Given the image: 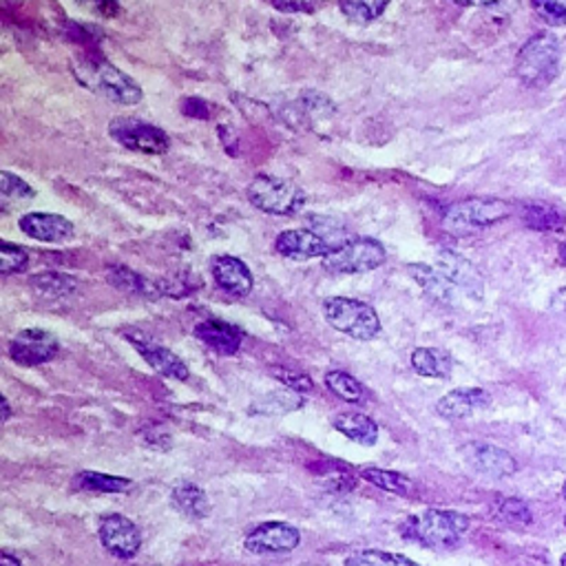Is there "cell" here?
<instances>
[{"instance_id":"cell-13","label":"cell","mask_w":566,"mask_h":566,"mask_svg":"<svg viewBox=\"0 0 566 566\" xmlns=\"http://www.w3.org/2000/svg\"><path fill=\"white\" fill-rule=\"evenodd\" d=\"M436 268L453 284L458 292L469 297L471 301H482L484 297V279L478 268L453 250H442L436 257Z\"/></svg>"},{"instance_id":"cell-44","label":"cell","mask_w":566,"mask_h":566,"mask_svg":"<svg viewBox=\"0 0 566 566\" xmlns=\"http://www.w3.org/2000/svg\"><path fill=\"white\" fill-rule=\"evenodd\" d=\"M10 416H12V405L8 398H3V423H8Z\"/></svg>"},{"instance_id":"cell-22","label":"cell","mask_w":566,"mask_h":566,"mask_svg":"<svg viewBox=\"0 0 566 566\" xmlns=\"http://www.w3.org/2000/svg\"><path fill=\"white\" fill-rule=\"evenodd\" d=\"M171 504L189 520H204L211 513L209 495L195 482H180L171 491Z\"/></svg>"},{"instance_id":"cell-10","label":"cell","mask_w":566,"mask_h":566,"mask_svg":"<svg viewBox=\"0 0 566 566\" xmlns=\"http://www.w3.org/2000/svg\"><path fill=\"white\" fill-rule=\"evenodd\" d=\"M98 537H100L103 546L120 559H131L142 548L140 528L136 526L134 520H129L122 513L103 515L100 524H98Z\"/></svg>"},{"instance_id":"cell-3","label":"cell","mask_w":566,"mask_h":566,"mask_svg":"<svg viewBox=\"0 0 566 566\" xmlns=\"http://www.w3.org/2000/svg\"><path fill=\"white\" fill-rule=\"evenodd\" d=\"M559 74V43L548 32L531 36L515 58V76L526 85L542 89Z\"/></svg>"},{"instance_id":"cell-1","label":"cell","mask_w":566,"mask_h":566,"mask_svg":"<svg viewBox=\"0 0 566 566\" xmlns=\"http://www.w3.org/2000/svg\"><path fill=\"white\" fill-rule=\"evenodd\" d=\"M401 535L425 548H453L469 531V517L451 509H425L409 515L401 526Z\"/></svg>"},{"instance_id":"cell-43","label":"cell","mask_w":566,"mask_h":566,"mask_svg":"<svg viewBox=\"0 0 566 566\" xmlns=\"http://www.w3.org/2000/svg\"><path fill=\"white\" fill-rule=\"evenodd\" d=\"M0 566H23V562L17 555H12L10 551H3V564Z\"/></svg>"},{"instance_id":"cell-20","label":"cell","mask_w":566,"mask_h":566,"mask_svg":"<svg viewBox=\"0 0 566 566\" xmlns=\"http://www.w3.org/2000/svg\"><path fill=\"white\" fill-rule=\"evenodd\" d=\"M193 334L222 356H233L242 348V332L235 325L217 319L202 321L200 325H195Z\"/></svg>"},{"instance_id":"cell-11","label":"cell","mask_w":566,"mask_h":566,"mask_svg":"<svg viewBox=\"0 0 566 566\" xmlns=\"http://www.w3.org/2000/svg\"><path fill=\"white\" fill-rule=\"evenodd\" d=\"M61 343L52 332L45 330H23L10 341V356L25 367H36L50 363L58 356Z\"/></svg>"},{"instance_id":"cell-16","label":"cell","mask_w":566,"mask_h":566,"mask_svg":"<svg viewBox=\"0 0 566 566\" xmlns=\"http://www.w3.org/2000/svg\"><path fill=\"white\" fill-rule=\"evenodd\" d=\"M21 231L36 239V242H45V244H63L67 239L74 237L76 228L74 224L63 217V215H54V213H28L21 217Z\"/></svg>"},{"instance_id":"cell-48","label":"cell","mask_w":566,"mask_h":566,"mask_svg":"<svg viewBox=\"0 0 566 566\" xmlns=\"http://www.w3.org/2000/svg\"><path fill=\"white\" fill-rule=\"evenodd\" d=\"M564 524H566V517H564Z\"/></svg>"},{"instance_id":"cell-25","label":"cell","mask_w":566,"mask_h":566,"mask_svg":"<svg viewBox=\"0 0 566 566\" xmlns=\"http://www.w3.org/2000/svg\"><path fill=\"white\" fill-rule=\"evenodd\" d=\"M412 367L416 374L427 378H447L451 374L453 361L438 348H416L412 352Z\"/></svg>"},{"instance_id":"cell-40","label":"cell","mask_w":566,"mask_h":566,"mask_svg":"<svg viewBox=\"0 0 566 566\" xmlns=\"http://www.w3.org/2000/svg\"><path fill=\"white\" fill-rule=\"evenodd\" d=\"M273 8L277 10V12H312L314 8L312 6H308V3H273Z\"/></svg>"},{"instance_id":"cell-12","label":"cell","mask_w":566,"mask_h":566,"mask_svg":"<svg viewBox=\"0 0 566 566\" xmlns=\"http://www.w3.org/2000/svg\"><path fill=\"white\" fill-rule=\"evenodd\" d=\"M460 453L476 473H482L487 478H509L517 471L515 458L502 447L489 442H467Z\"/></svg>"},{"instance_id":"cell-39","label":"cell","mask_w":566,"mask_h":566,"mask_svg":"<svg viewBox=\"0 0 566 566\" xmlns=\"http://www.w3.org/2000/svg\"><path fill=\"white\" fill-rule=\"evenodd\" d=\"M182 111L191 118H200V120H206L211 116V105L204 103L202 98H186L182 103Z\"/></svg>"},{"instance_id":"cell-2","label":"cell","mask_w":566,"mask_h":566,"mask_svg":"<svg viewBox=\"0 0 566 566\" xmlns=\"http://www.w3.org/2000/svg\"><path fill=\"white\" fill-rule=\"evenodd\" d=\"M74 74L83 87L98 94L116 105H138L142 103V89L109 61L98 56H85L74 63Z\"/></svg>"},{"instance_id":"cell-21","label":"cell","mask_w":566,"mask_h":566,"mask_svg":"<svg viewBox=\"0 0 566 566\" xmlns=\"http://www.w3.org/2000/svg\"><path fill=\"white\" fill-rule=\"evenodd\" d=\"M409 277L420 286V290L436 301L438 306H453L456 303V288L453 284L434 266H425V264H412L407 268Z\"/></svg>"},{"instance_id":"cell-33","label":"cell","mask_w":566,"mask_h":566,"mask_svg":"<svg viewBox=\"0 0 566 566\" xmlns=\"http://www.w3.org/2000/svg\"><path fill=\"white\" fill-rule=\"evenodd\" d=\"M339 10L359 25H370L387 10V3H365V0H350V3H341Z\"/></svg>"},{"instance_id":"cell-8","label":"cell","mask_w":566,"mask_h":566,"mask_svg":"<svg viewBox=\"0 0 566 566\" xmlns=\"http://www.w3.org/2000/svg\"><path fill=\"white\" fill-rule=\"evenodd\" d=\"M248 202L270 215H290L301 204V193L273 175H257L248 184Z\"/></svg>"},{"instance_id":"cell-29","label":"cell","mask_w":566,"mask_h":566,"mask_svg":"<svg viewBox=\"0 0 566 566\" xmlns=\"http://www.w3.org/2000/svg\"><path fill=\"white\" fill-rule=\"evenodd\" d=\"M76 489L94 491V493H122L131 489V480L120 476L98 473V471H83L76 476Z\"/></svg>"},{"instance_id":"cell-6","label":"cell","mask_w":566,"mask_h":566,"mask_svg":"<svg viewBox=\"0 0 566 566\" xmlns=\"http://www.w3.org/2000/svg\"><path fill=\"white\" fill-rule=\"evenodd\" d=\"M387 253L376 239H350L343 246L334 248L325 259L323 268L334 275H359L376 270L385 264Z\"/></svg>"},{"instance_id":"cell-14","label":"cell","mask_w":566,"mask_h":566,"mask_svg":"<svg viewBox=\"0 0 566 566\" xmlns=\"http://www.w3.org/2000/svg\"><path fill=\"white\" fill-rule=\"evenodd\" d=\"M275 248L279 255L297 261L306 259H325L332 253V246L314 231L308 228H290L277 235Z\"/></svg>"},{"instance_id":"cell-26","label":"cell","mask_w":566,"mask_h":566,"mask_svg":"<svg viewBox=\"0 0 566 566\" xmlns=\"http://www.w3.org/2000/svg\"><path fill=\"white\" fill-rule=\"evenodd\" d=\"M361 478H365L367 482H372L374 487H378L383 491H389V493L403 495V498H407V495H412L416 491L414 482L407 476H403L398 471H389V469L363 467L361 469Z\"/></svg>"},{"instance_id":"cell-46","label":"cell","mask_w":566,"mask_h":566,"mask_svg":"<svg viewBox=\"0 0 566 566\" xmlns=\"http://www.w3.org/2000/svg\"><path fill=\"white\" fill-rule=\"evenodd\" d=\"M562 495H564V500H566V480H564V487H562Z\"/></svg>"},{"instance_id":"cell-36","label":"cell","mask_w":566,"mask_h":566,"mask_svg":"<svg viewBox=\"0 0 566 566\" xmlns=\"http://www.w3.org/2000/svg\"><path fill=\"white\" fill-rule=\"evenodd\" d=\"M0 193H3L6 200H32L36 191L21 178L12 175L10 171L0 173Z\"/></svg>"},{"instance_id":"cell-31","label":"cell","mask_w":566,"mask_h":566,"mask_svg":"<svg viewBox=\"0 0 566 566\" xmlns=\"http://www.w3.org/2000/svg\"><path fill=\"white\" fill-rule=\"evenodd\" d=\"M325 387L334 394V396H339L341 401H345V403H363V398H365V387H363V383L361 381H356L352 374H348V372H341V370H332V372H328L325 374Z\"/></svg>"},{"instance_id":"cell-15","label":"cell","mask_w":566,"mask_h":566,"mask_svg":"<svg viewBox=\"0 0 566 566\" xmlns=\"http://www.w3.org/2000/svg\"><path fill=\"white\" fill-rule=\"evenodd\" d=\"M284 114L290 127L314 129L319 122H325L337 114V105L323 94L306 92L303 96H299L297 103L288 105Z\"/></svg>"},{"instance_id":"cell-30","label":"cell","mask_w":566,"mask_h":566,"mask_svg":"<svg viewBox=\"0 0 566 566\" xmlns=\"http://www.w3.org/2000/svg\"><path fill=\"white\" fill-rule=\"evenodd\" d=\"M303 396L292 389H277L273 394H266L253 405V414H288L303 407Z\"/></svg>"},{"instance_id":"cell-9","label":"cell","mask_w":566,"mask_h":566,"mask_svg":"<svg viewBox=\"0 0 566 566\" xmlns=\"http://www.w3.org/2000/svg\"><path fill=\"white\" fill-rule=\"evenodd\" d=\"M301 544V531L288 522H264L248 531L244 548L253 555H286Z\"/></svg>"},{"instance_id":"cell-5","label":"cell","mask_w":566,"mask_h":566,"mask_svg":"<svg viewBox=\"0 0 566 566\" xmlns=\"http://www.w3.org/2000/svg\"><path fill=\"white\" fill-rule=\"evenodd\" d=\"M323 314L337 332L356 341H372L381 332L378 312L359 299L330 297L323 301Z\"/></svg>"},{"instance_id":"cell-28","label":"cell","mask_w":566,"mask_h":566,"mask_svg":"<svg viewBox=\"0 0 566 566\" xmlns=\"http://www.w3.org/2000/svg\"><path fill=\"white\" fill-rule=\"evenodd\" d=\"M345 566H420V564L401 553L365 548V551H356V553L348 555Z\"/></svg>"},{"instance_id":"cell-38","label":"cell","mask_w":566,"mask_h":566,"mask_svg":"<svg viewBox=\"0 0 566 566\" xmlns=\"http://www.w3.org/2000/svg\"><path fill=\"white\" fill-rule=\"evenodd\" d=\"M533 10L551 28L566 25V0L564 3H555V0H548V3H533Z\"/></svg>"},{"instance_id":"cell-23","label":"cell","mask_w":566,"mask_h":566,"mask_svg":"<svg viewBox=\"0 0 566 566\" xmlns=\"http://www.w3.org/2000/svg\"><path fill=\"white\" fill-rule=\"evenodd\" d=\"M334 429L341 431L352 442H359L363 447H374L378 440V425L374 418L359 414V412H345L334 418Z\"/></svg>"},{"instance_id":"cell-45","label":"cell","mask_w":566,"mask_h":566,"mask_svg":"<svg viewBox=\"0 0 566 566\" xmlns=\"http://www.w3.org/2000/svg\"><path fill=\"white\" fill-rule=\"evenodd\" d=\"M559 564H562V566H566V553H564V555H562V559H559Z\"/></svg>"},{"instance_id":"cell-27","label":"cell","mask_w":566,"mask_h":566,"mask_svg":"<svg viewBox=\"0 0 566 566\" xmlns=\"http://www.w3.org/2000/svg\"><path fill=\"white\" fill-rule=\"evenodd\" d=\"M30 286L47 299H65L76 292L78 281L63 273H43V275H34L30 279Z\"/></svg>"},{"instance_id":"cell-32","label":"cell","mask_w":566,"mask_h":566,"mask_svg":"<svg viewBox=\"0 0 566 566\" xmlns=\"http://www.w3.org/2000/svg\"><path fill=\"white\" fill-rule=\"evenodd\" d=\"M522 220L528 228L533 231H542V233H553V231H559L566 220L564 215L557 211V209H551L546 204H531L522 211Z\"/></svg>"},{"instance_id":"cell-17","label":"cell","mask_w":566,"mask_h":566,"mask_svg":"<svg viewBox=\"0 0 566 566\" xmlns=\"http://www.w3.org/2000/svg\"><path fill=\"white\" fill-rule=\"evenodd\" d=\"M489 405H491V396L484 389L460 387V389L445 394L436 403V412H438V416H442L447 420H462V418H469V416L487 409Z\"/></svg>"},{"instance_id":"cell-42","label":"cell","mask_w":566,"mask_h":566,"mask_svg":"<svg viewBox=\"0 0 566 566\" xmlns=\"http://www.w3.org/2000/svg\"><path fill=\"white\" fill-rule=\"evenodd\" d=\"M98 12L105 14L107 19H114V17L120 12V8L114 6V3H103V6H98Z\"/></svg>"},{"instance_id":"cell-7","label":"cell","mask_w":566,"mask_h":566,"mask_svg":"<svg viewBox=\"0 0 566 566\" xmlns=\"http://www.w3.org/2000/svg\"><path fill=\"white\" fill-rule=\"evenodd\" d=\"M109 136L125 149L147 156H162L171 147L169 136L160 127L138 118H116L109 125Z\"/></svg>"},{"instance_id":"cell-34","label":"cell","mask_w":566,"mask_h":566,"mask_svg":"<svg viewBox=\"0 0 566 566\" xmlns=\"http://www.w3.org/2000/svg\"><path fill=\"white\" fill-rule=\"evenodd\" d=\"M495 517L509 526H526L531 524V509L517 498H506L498 502Z\"/></svg>"},{"instance_id":"cell-41","label":"cell","mask_w":566,"mask_h":566,"mask_svg":"<svg viewBox=\"0 0 566 566\" xmlns=\"http://www.w3.org/2000/svg\"><path fill=\"white\" fill-rule=\"evenodd\" d=\"M551 308L557 312H566V288L557 290V295L551 299Z\"/></svg>"},{"instance_id":"cell-4","label":"cell","mask_w":566,"mask_h":566,"mask_svg":"<svg viewBox=\"0 0 566 566\" xmlns=\"http://www.w3.org/2000/svg\"><path fill=\"white\" fill-rule=\"evenodd\" d=\"M511 215V204L495 197H469L453 202L442 213V228L451 235H469L489 228Z\"/></svg>"},{"instance_id":"cell-19","label":"cell","mask_w":566,"mask_h":566,"mask_svg":"<svg viewBox=\"0 0 566 566\" xmlns=\"http://www.w3.org/2000/svg\"><path fill=\"white\" fill-rule=\"evenodd\" d=\"M213 277L217 281V286L233 295V297H248L253 290V273L248 270V266L231 255H220L213 259Z\"/></svg>"},{"instance_id":"cell-18","label":"cell","mask_w":566,"mask_h":566,"mask_svg":"<svg viewBox=\"0 0 566 566\" xmlns=\"http://www.w3.org/2000/svg\"><path fill=\"white\" fill-rule=\"evenodd\" d=\"M127 339L136 345V350L140 352V356H142L158 374H162V376H167V378H175V381H186V378L191 376V372H189V367L184 365V361H182L178 354H173L169 348H164V345H160V343H156V341H151V339H140V337H134V334H129Z\"/></svg>"},{"instance_id":"cell-37","label":"cell","mask_w":566,"mask_h":566,"mask_svg":"<svg viewBox=\"0 0 566 566\" xmlns=\"http://www.w3.org/2000/svg\"><path fill=\"white\" fill-rule=\"evenodd\" d=\"M273 376L277 381H281L286 389H292L297 394H308L314 387L312 378L303 372H295V370H286V367H273Z\"/></svg>"},{"instance_id":"cell-24","label":"cell","mask_w":566,"mask_h":566,"mask_svg":"<svg viewBox=\"0 0 566 566\" xmlns=\"http://www.w3.org/2000/svg\"><path fill=\"white\" fill-rule=\"evenodd\" d=\"M109 279L116 288L125 290V292H134L140 297H162L169 295V288L164 281H149L147 277L125 268V266H116L109 270Z\"/></svg>"},{"instance_id":"cell-35","label":"cell","mask_w":566,"mask_h":566,"mask_svg":"<svg viewBox=\"0 0 566 566\" xmlns=\"http://www.w3.org/2000/svg\"><path fill=\"white\" fill-rule=\"evenodd\" d=\"M28 259H30V255L25 248L10 244V242L0 244V273H3L6 277L21 273L28 266Z\"/></svg>"},{"instance_id":"cell-47","label":"cell","mask_w":566,"mask_h":566,"mask_svg":"<svg viewBox=\"0 0 566 566\" xmlns=\"http://www.w3.org/2000/svg\"><path fill=\"white\" fill-rule=\"evenodd\" d=\"M564 253H566V246H564Z\"/></svg>"}]
</instances>
